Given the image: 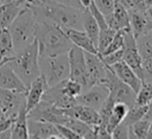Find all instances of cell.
Instances as JSON below:
<instances>
[{"label":"cell","mask_w":152,"mask_h":139,"mask_svg":"<svg viewBox=\"0 0 152 139\" xmlns=\"http://www.w3.org/2000/svg\"><path fill=\"white\" fill-rule=\"evenodd\" d=\"M36 40L38 44L39 56L64 53L72 46V43L59 26L46 21H37Z\"/></svg>","instance_id":"obj_1"},{"label":"cell","mask_w":152,"mask_h":139,"mask_svg":"<svg viewBox=\"0 0 152 139\" xmlns=\"http://www.w3.org/2000/svg\"><path fill=\"white\" fill-rule=\"evenodd\" d=\"M38 59H39L38 44L37 40L34 39L30 45L14 52V55L7 63L20 77L24 84L28 87L31 82L40 75Z\"/></svg>","instance_id":"obj_2"},{"label":"cell","mask_w":152,"mask_h":139,"mask_svg":"<svg viewBox=\"0 0 152 139\" xmlns=\"http://www.w3.org/2000/svg\"><path fill=\"white\" fill-rule=\"evenodd\" d=\"M36 15L32 10L25 5L8 27L13 40L14 52L30 45L36 39Z\"/></svg>","instance_id":"obj_3"},{"label":"cell","mask_w":152,"mask_h":139,"mask_svg":"<svg viewBox=\"0 0 152 139\" xmlns=\"http://www.w3.org/2000/svg\"><path fill=\"white\" fill-rule=\"evenodd\" d=\"M39 70L46 86L52 87L69 78V56L68 52L55 56H39Z\"/></svg>","instance_id":"obj_4"},{"label":"cell","mask_w":152,"mask_h":139,"mask_svg":"<svg viewBox=\"0 0 152 139\" xmlns=\"http://www.w3.org/2000/svg\"><path fill=\"white\" fill-rule=\"evenodd\" d=\"M103 86H106L109 89L108 95L115 102H124L129 108L135 105V91L128 84L119 80L118 76L108 67H107V75Z\"/></svg>","instance_id":"obj_5"},{"label":"cell","mask_w":152,"mask_h":139,"mask_svg":"<svg viewBox=\"0 0 152 139\" xmlns=\"http://www.w3.org/2000/svg\"><path fill=\"white\" fill-rule=\"evenodd\" d=\"M68 56H69V70H70L69 78L81 83L83 90L89 88L84 51L76 45H72L68 51Z\"/></svg>","instance_id":"obj_6"},{"label":"cell","mask_w":152,"mask_h":139,"mask_svg":"<svg viewBox=\"0 0 152 139\" xmlns=\"http://www.w3.org/2000/svg\"><path fill=\"white\" fill-rule=\"evenodd\" d=\"M122 61H125L132 70L138 75V77L141 80L144 76V69H142V58L137 49L135 38L132 33V31H125L124 36V46H122Z\"/></svg>","instance_id":"obj_7"},{"label":"cell","mask_w":152,"mask_h":139,"mask_svg":"<svg viewBox=\"0 0 152 139\" xmlns=\"http://www.w3.org/2000/svg\"><path fill=\"white\" fill-rule=\"evenodd\" d=\"M109 89L103 84H93L89 88L82 90V93L76 97L78 105L90 107L99 112L106 99L108 97Z\"/></svg>","instance_id":"obj_8"},{"label":"cell","mask_w":152,"mask_h":139,"mask_svg":"<svg viewBox=\"0 0 152 139\" xmlns=\"http://www.w3.org/2000/svg\"><path fill=\"white\" fill-rule=\"evenodd\" d=\"M84 58H86V64H87L89 87L93 84H103L106 80V75H107V65L95 53L84 51Z\"/></svg>","instance_id":"obj_9"},{"label":"cell","mask_w":152,"mask_h":139,"mask_svg":"<svg viewBox=\"0 0 152 139\" xmlns=\"http://www.w3.org/2000/svg\"><path fill=\"white\" fill-rule=\"evenodd\" d=\"M28 138L32 139H62L56 125L48 121H40L27 118Z\"/></svg>","instance_id":"obj_10"},{"label":"cell","mask_w":152,"mask_h":139,"mask_svg":"<svg viewBox=\"0 0 152 139\" xmlns=\"http://www.w3.org/2000/svg\"><path fill=\"white\" fill-rule=\"evenodd\" d=\"M145 8H134V10L127 11L129 17L131 31L134 38L152 31V20L147 15Z\"/></svg>","instance_id":"obj_11"},{"label":"cell","mask_w":152,"mask_h":139,"mask_svg":"<svg viewBox=\"0 0 152 139\" xmlns=\"http://www.w3.org/2000/svg\"><path fill=\"white\" fill-rule=\"evenodd\" d=\"M108 67V65H107ZM116 76L119 80H121L124 83L128 84L137 94V91L139 90L140 88V84H141V80L138 77V75L132 70V68L122 59L115 62L114 64L109 65L108 67Z\"/></svg>","instance_id":"obj_12"},{"label":"cell","mask_w":152,"mask_h":139,"mask_svg":"<svg viewBox=\"0 0 152 139\" xmlns=\"http://www.w3.org/2000/svg\"><path fill=\"white\" fill-rule=\"evenodd\" d=\"M62 113L66 116H70V118H75V119H78L90 126H96L99 125L100 122V115H99V112L90 108V107H87V106H83V105H78L76 103L75 106L72 107H69V108H65V109H61Z\"/></svg>","instance_id":"obj_13"},{"label":"cell","mask_w":152,"mask_h":139,"mask_svg":"<svg viewBox=\"0 0 152 139\" xmlns=\"http://www.w3.org/2000/svg\"><path fill=\"white\" fill-rule=\"evenodd\" d=\"M0 88L14 91H27V87L7 62L0 65Z\"/></svg>","instance_id":"obj_14"},{"label":"cell","mask_w":152,"mask_h":139,"mask_svg":"<svg viewBox=\"0 0 152 139\" xmlns=\"http://www.w3.org/2000/svg\"><path fill=\"white\" fill-rule=\"evenodd\" d=\"M48 86L42 75H39L36 80L31 82V84L27 87L26 91V103H25V109L28 113L33 107L37 106V103L42 100L44 91L46 90Z\"/></svg>","instance_id":"obj_15"},{"label":"cell","mask_w":152,"mask_h":139,"mask_svg":"<svg viewBox=\"0 0 152 139\" xmlns=\"http://www.w3.org/2000/svg\"><path fill=\"white\" fill-rule=\"evenodd\" d=\"M62 30L64 31V33L66 34V37L70 39V42L72 43V45H76V46L81 48L86 52H90V53L97 55V49H96L95 44L91 42V39L89 38V36L83 30L69 29V27L62 29Z\"/></svg>","instance_id":"obj_16"},{"label":"cell","mask_w":152,"mask_h":139,"mask_svg":"<svg viewBox=\"0 0 152 139\" xmlns=\"http://www.w3.org/2000/svg\"><path fill=\"white\" fill-rule=\"evenodd\" d=\"M108 27L118 31V30H131L129 26V17L128 12L120 4L114 2V11L109 18L106 19Z\"/></svg>","instance_id":"obj_17"},{"label":"cell","mask_w":152,"mask_h":139,"mask_svg":"<svg viewBox=\"0 0 152 139\" xmlns=\"http://www.w3.org/2000/svg\"><path fill=\"white\" fill-rule=\"evenodd\" d=\"M11 138L13 139H28L27 132V112L25 106L20 108L15 120L11 126Z\"/></svg>","instance_id":"obj_18"},{"label":"cell","mask_w":152,"mask_h":139,"mask_svg":"<svg viewBox=\"0 0 152 139\" xmlns=\"http://www.w3.org/2000/svg\"><path fill=\"white\" fill-rule=\"evenodd\" d=\"M82 27H83V31L89 36V38L91 39V42L96 46L100 27H99L95 18L93 17V14L90 13V11L88 8H84L82 12Z\"/></svg>","instance_id":"obj_19"},{"label":"cell","mask_w":152,"mask_h":139,"mask_svg":"<svg viewBox=\"0 0 152 139\" xmlns=\"http://www.w3.org/2000/svg\"><path fill=\"white\" fill-rule=\"evenodd\" d=\"M128 109H129V107L126 103H124V102H114L109 120L107 122V131L110 133V135H112V131L115 128V126L118 124H120L125 119Z\"/></svg>","instance_id":"obj_20"},{"label":"cell","mask_w":152,"mask_h":139,"mask_svg":"<svg viewBox=\"0 0 152 139\" xmlns=\"http://www.w3.org/2000/svg\"><path fill=\"white\" fill-rule=\"evenodd\" d=\"M137 49L142 58V62L152 59V31L135 38Z\"/></svg>","instance_id":"obj_21"},{"label":"cell","mask_w":152,"mask_h":139,"mask_svg":"<svg viewBox=\"0 0 152 139\" xmlns=\"http://www.w3.org/2000/svg\"><path fill=\"white\" fill-rule=\"evenodd\" d=\"M14 55L13 40L8 27L0 29V59L8 58Z\"/></svg>","instance_id":"obj_22"},{"label":"cell","mask_w":152,"mask_h":139,"mask_svg":"<svg viewBox=\"0 0 152 139\" xmlns=\"http://www.w3.org/2000/svg\"><path fill=\"white\" fill-rule=\"evenodd\" d=\"M150 126V120L146 118H142L134 124L129 125L128 128V139H146L147 131Z\"/></svg>","instance_id":"obj_23"},{"label":"cell","mask_w":152,"mask_h":139,"mask_svg":"<svg viewBox=\"0 0 152 139\" xmlns=\"http://www.w3.org/2000/svg\"><path fill=\"white\" fill-rule=\"evenodd\" d=\"M147 112V105H134L133 107H131L125 116V119L122 120L126 125H132L135 121L145 118Z\"/></svg>","instance_id":"obj_24"},{"label":"cell","mask_w":152,"mask_h":139,"mask_svg":"<svg viewBox=\"0 0 152 139\" xmlns=\"http://www.w3.org/2000/svg\"><path fill=\"white\" fill-rule=\"evenodd\" d=\"M115 30L107 27L103 30H100L99 32V37H97V43H96V49H97V56L100 57L103 51L106 50V48L108 46V44L110 43V40L113 39L114 34H115Z\"/></svg>","instance_id":"obj_25"},{"label":"cell","mask_w":152,"mask_h":139,"mask_svg":"<svg viewBox=\"0 0 152 139\" xmlns=\"http://www.w3.org/2000/svg\"><path fill=\"white\" fill-rule=\"evenodd\" d=\"M62 88H63V93L69 97H77L83 90L81 83L70 78L62 81Z\"/></svg>","instance_id":"obj_26"},{"label":"cell","mask_w":152,"mask_h":139,"mask_svg":"<svg viewBox=\"0 0 152 139\" xmlns=\"http://www.w3.org/2000/svg\"><path fill=\"white\" fill-rule=\"evenodd\" d=\"M97 10L104 15V18H109L114 11V2L115 0H93Z\"/></svg>","instance_id":"obj_27"},{"label":"cell","mask_w":152,"mask_h":139,"mask_svg":"<svg viewBox=\"0 0 152 139\" xmlns=\"http://www.w3.org/2000/svg\"><path fill=\"white\" fill-rule=\"evenodd\" d=\"M88 10L90 11V13L93 14V17L95 18V20H96V23H97V25H99L100 30H103V29H107V27H108L104 15H103L99 10H97V7L95 6V4H94V1H93V0H91V2H90V5H89Z\"/></svg>","instance_id":"obj_28"},{"label":"cell","mask_w":152,"mask_h":139,"mask_svg":"<svg viewBox=\"0 0 152 139\" xmlns=\"http://www.w3.org/2000/svg\"><path fill=\"white\" fill-rule=\"evenodd\" d=\"M128 128H129V126L126 125L124 121H121L112 131V139L113 138H115V139H128Z\"/></svg>","instance_id":"obj_29"},{"label":"cell","mask_w":152,"mask_h":139,"mask_svg":"<svg viewBox=\"0 0 152 139\" xmlns=\"http://www.w3.org/2000/svg\"><path fill=\"white\" fill-rule=\"evenodd\" d=\"M102 59V62L106 64V65H112L114 64L115 62L122 59V49L118 50V51H114V52H110V53H107V55H103L100 57Z\"/></svg>","instance_id":"obj_30"},{"label":"cell","mask_w":152,"mask_h":139,"mask_svg":"<svg viewBox=\"0 0 152 139\" xmlns=\"http://www.w3.org/2000/svg\"><path fill=\"white\" fill-rule=\"evenodd\" d=\"M56 128H57L58 133L61 134L62 139H80V137H78L74 131H71L69 127H66V126H64V125L57 124V125H56Z\"/></svg>","instance_id":"obj_31"},{"label":"cell","mask_w":152,"mask_h":139,"mask_svg":"<svg viewBox=\"0 0 152 139\" xmlns=\"http://www.w3.org/2000/svg\"><path fill=\"white\" fill-rule=\"evenodd\" d=\"M115 2L120 4L122 7H125L127 11L134 10V8H145V7H140L135 0H115Z\"/></svg>","instance_id":"obj_32"},{"label":"cell","mask_w":152,"mask_h":139,"mask_svg":"<svg viewBox=\"0 0 152 139\" xmlns=\"http://www.w3.org/2000/svg\"><path fill=\"white\" fill-rule=\"evenodd\" d=\"M55 1H57V2H59V4H63V5H65V6H70V7L81 10V11L84 10V8L82 7L80 0H55Z\"/></svg>","instance_id":"obj_33"},{"label":"cell","mask_w":152,"mask_h":139,"mask_svg":"<svg viewBox=\"0 0 152 139\" xmlns=\"http://www.w3.org/2000/svg\"><path fill=\"white\" fill-rule=\"evenodd\" d=\"M142 69H144V74H147V75L152 76V59L142 62Z\"/></svg>","instance_id":"obj_34"},{"label":"cell","mask_w":152,"mask_h":139,"mask_svg":"<svg viewBox=\"0 0 152 139\" xmlns=\"http://www.w3.org/2000/svg\"><path fill=\"white\" fill-rule=\"evenodd\" d=\"M145 118L148 119V120H152V97L147 103V112H146Z\"/></svg>","instance_id":"obj_35"},{"label":"cell","mask_w":152,"mask_h":139,"mask_svg":"<svg viewBox=\"0 0 152 139\" xmlns=\"http://www.w3.org/2000/svg\"><path fill=\"white\" fill-rule=\"evenodd\" d=\"M146 139H152V120H150V126H148V131H147Z\"/></svg>","instance_id":"obj_36"},{"label":"cell","mask_w":152,"mask_h":139,"mask_svg":"<svg viewBox=\"0 0 152 139\" xmlns=\"http://www.w3.org/2000/svg\"><path fill=\"white\" fill-rule=\"evenodd\" d=\"M80 2H81V5H82L83 8H88L89 5H90V2H91V0H80Z\"/></svg>","instance_id":"obj_37"},{"label":"cell","mask_w":152,"mask_h":139,"mask_svg":"<svg viewBox=\"0 0 152 139\" xmlns=\"http://www.w3.org/2000/svg\"><path fill=\"white\" fill-rule=\"evenodd\" d=\"M145 11H146V13H147V15L150 17V19L152 20V6H147V7L145 8Z\"/></svg>","instance_id":"obj_38"},{"label":"cell","mask_w":152,"mask_h":139,"mask_svg":"<svg viewBox=\"0 0 152 139\" xmlns=\"http://www.w3.org/2000/svg\"><path fill=\"white\" fill-rule=\"evenodd\" d=\"M144 4H145L146 7L147 6H152V0H144Z\"/></svg>","instance_id":"obj_39"},{"label":"cell","mask_w":152,"mask_h":139,"mask_svg":"<svg viewBox=\"0 0 152 139\" xmlns=\"http://www.w3.org/2000/svg\"><path fill=\"white\" fill-rule=\"evenodd\" d=\"M4 8H5V4H1V2H0V12H1Z\"/></svg>","instance_id":"obj_40"},{"label":"cell","mask_w":152,"mask_h":139,"mask_svg":"<svg viewBox=\"0 0 152 139\" xmlns=\"http://www.w3.org/2000/svg\"><path fill=\"white\" fill-rule=\"evenodd\" d=\"M10 1H11V0H0L1 4H6V2H10Z\"/></svg>","instance_id":"obj_41"},{"label":"cell","mask_w":152,"mask_h":139,"mask_svg":"<svg viewBox=\"0 0 152 139\" xmlns=\"http://www.w3.org/2000/svg\"><path fill=\"white\" fill-rule=\"evenodd\" d=\"M2 115V110H1V108H0V116Z\"/></svg>","instance_id":"obj_42"}]
</instances>
